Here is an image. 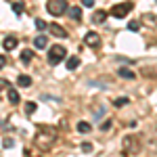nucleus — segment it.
Masks as SVG:
<instances>
[{
  "label": "nucleus",
  "instance_id": "24",
  "mask_svg": "<svg viewBox=\"0 0 157 157\" xmlns=\"http://www.w3.org/2000/svg\"><path fill=\"white\" fill-rule=\"evenodd\" d=\"M82 4H84V6H88V9H90V6H94V0H82Z\"/></svg>",
  "mask_w": 157,
  "mask_h": 157
},
{
  "label": "nucleus",
  "instance_id": "15",
  "mask_svg": "<svg viewBox=\"0 0 157 157\" xmlns=\"http://www.w3.org/2000/svg\"><path fill=\"white\" fill-rule=\"evenodd\" d=\"M90 130H92V126H90L88 121H78V132L86 134V132H90Z\"/></svg>",
  "mask_w": 157,
  "mask_h": 157
},
{
  "label": "nucleus",
  "instance_id": "11",
  "mask_svg": "<svg viewBox=\"0 0 157 157\" xmlns=\"http://www.w3.org/2000/svg\"><path fill=\"white\" fill-rule=\"evenodd\" d=\"M117 75L124 78V80H134V78H136V75H134L130 69H126V67H120V69H117Z\"/></svg>",
  "mask_w": 157,
  "mask_h": 157
},
{
  "label": "nucleus",
  "instance_id": "14",
  "mask_svg": "<svg viewBox=\"0 0 157 157\" xmlns=\"http://www.w3.org/2000/svg\"><path fill=\"white\" fill-rule=\"evenodd\" d=\"M32 59H34V52H32V50H23V52H21V63H23V65H29Z\"/></svg>",
  "mask_w": 157,
  "mask_h": 157
},
{
  "label": "nucleus",
  "instance_id": "20",
  "mask_svg": "<svg viewBox=\"0 0 157 157\" xmlns=\"http://www.w3.org/2000/svg\"><path fill=\"white\" fill-rule=\"evenodd\" d=\"M36 29H40V32H42V29H48L46 21H44V19H36Z\"/></svg>",
  "mask_w": 157,
  "mask_h": 157
},
{
  "label": "nucleus",
  "instance_id": "6",
  "mask_svg": "<svg viewBox=\"0 0 157 157\" xmlns=\"http://www.w3.org/2000/svg\"><path fill=\"white\" fill-rule=\"evenodd\" d=\"M84 44L90 46V48H98L101 46V36H98L97 32H88L84 36Z\"/></svg>",
  "mask_w": 157,
  "mask_h": 157
},
{
  "label": "nucleus",
  "instance_id": "5",
  "mask_svg": "<svg viewBox=\"0 0 157 157\" xmlns=\"http://www.w3.org/2000/svg\"><path fill=\"white\" fill-rule=\"evenodd\" d=\"M130 11H132V2H121V4H115L109 15H113V17H117V19H124V17H128Z\"/></svg>",
  "mask_w": 157,
  "mask_h": 157
},
{
  "label": "nucleus",
  "instance_id": "9",
  "mask_svg": "<svg viewBox=\"0 0 157 157\" xmlns=\"http://www.w3.org/2000/svg\"><path fill=\"white\" fill-rule=\"evenodd\" d=\"M17 84L21 86V88H29V86H32V78H29V75H19V78H17Z\"/></svg>",
  "mask_w": 157,
  "mask_h": 157
},
{
  "label": "nucleus",
  "instance_id": "16",
  "mask_svg": "<svg viewBox=\"0 0 157 157\" xmlns=\"http://www.w3.org/2000/svg\"><path fill=\"white\" fill-rule=\"evenodd\" d=\"M9 101H11L13 105H17V103H19V92H17L15 88H9Z\"/></svg>",
  "mask_w": 157,
  "mask_h": 157
},
{
  "label": "nucleus",
  "instance_id": "7",
  "mask_svg": "<svg viewBox=\"0 0 157 157\" xmlns=\"http://www.w3.org/2000/svg\"><path fill=\"white\" fill-rule=\"evenodd\" d=\"M147 147H149L151 153H157V126L149 132V136H147Z\"/></svg>",
  "mask_w": 157,
  "mask_h": 157
},
{
  "label": "nucleus",
  "instance_id": "13",
  "mask_svg": "<svg viewBox=\"0 0 157 157\" xmlns=\"http://www.w3.org/2000/svg\"><path fill=\"white\" fill-rule=\"evenodd\" d=\"M69 17H71L73 21H80V19H82V11H80V6H71V9H69Z\"/></svg>",
  "mask_w": 157,
  "mask_h": 157
},
{
  "label": "nucleus",
  "instance_id": "27",
  "mask_svg": "<svg viewBox=\"0 0 157 157\" xmlns=\"http://www.w3.org/2000/svg\"><path fill=\"white\" fill-rule=\"evenodd\" d=\"M109 128H111V120H107V121H105V126H103V130H109Z\"/></svg>",
  "mask_w": 157,
  "mask_h": 157
},
{
  "label": "nucleus",
  "instance_id": "2",
  "mask_svg": "<svg viewBox=\"0 0 157 157\" xmlns=\"http://www.w3.org/2000/svg\"><path fill=\"white\" fill-rule=\"evenodd\" d=\"M143 136L140 134H126L121 138V155L124 157H136L143 151Z\"/></svg>",
  "mask_w": 157,
  "mask_h": 157
},
{
  "label": "nucleus",
  "instance_id": "3",
  "mask_svg": "<svg viewBox=\"0 0 157 157\" xmlns=\"http://www.w3.org/2000/svg\"><path fill=\"white\" fill-rule=\"evenodd\" d=\"M65 55H67L65 46H61V44H52V48L48 50V63H50V65H59L61 61H65Z\"/></svg>",
  "mask_w": 157,
  "mask_h": 157
},
{
  "label": "nucleus",
  "instance_id": "25",
  "mask_svg": "<svg viewBox=\"0 0 157 157\" xmlns=\"http://www.w3.org/2000/svg\"><path fill=\"white\" fill-rule=\"evenodd\" d=\"M126 103H128L126 98H117V101H115V107H121V105H126Z\"/></svg>",
  "mask_w": 157,
  "mask_h": 157
},
{
  "label": "nucleus",
  "instance_id": "22",
  "mask_svg": "<svg viewBox=\"0 0 157 157\" xmlns=\"http://www.w3.org/2000/svg\"><path fill=\"white\" fill-rule=\"evenodd\" d=\"M13 11H15V15H21V13H23V4H21V2H15V4H13Z\"/></svg>",
  "mask_w": 157,
  "mask_h": 157
},
{
  "label": "nucleus",
  "instance_id": "1",
  "mask_svg": "<svg viewBox=\"0 0 157 157\" xmlns=\"http://www.w3.org/2000/svg\"><path fill=\"white\" fill-rule=\"evenodd\" d=\"M57 143V128H50V126H40L38 128L36 136H34V145L40 151H48L52 149V145Z\"/></svg>",
  "mask_w": 157,
  "mask_h": 157
},
{
  "label": "nucleus",
  "instance_id": "12",
  "mask_svg": "<svg viewBox=\"0 0 157 157\" xmlns=\"http://www.w3.org/2000/svg\"><path fill=\"white\" fill-rule=\"evenodd\" d=\"M34 44H36V48H40V50L46 48V44H48V38H46V36H38L36 40H34Z\"/></svg>",
  "mask_w": 157,
  "mask_h": 157
},
{
  "label": "nucleus",
  "instance_id": "4",
  "mask_svg": "<svg viewBox=\"0 0 157 157\" xmlns=\"http://www.w3.org/2000/svg\"><path fill=\"white\" fill-rule=\"evenodd\" d=\"M46 9H48L50 15L61 17L63 13L67 11V0H48V2H46Z\"/></svg>",
  "mask_w": 157,
  "mask_h": 157
},
{
  "label": "nucleus",
  "instance_id": "19",
  "mask_svg": "<svg viewBox=\"0 0 157 157\" xmlns=\"http://www.w3.org/2000/svg\"><path fill=\"white\" fill-rule=\"evenodd\" d=\"M105 19H107V13L103 11H98V13H94V21H97V23H101V21H105Z\"/></svg>",
  "mask_w": 157,
  "mask_h": 157
},
{
  "label": "nucleus",
  "instance_id": "18",
  "mask_svg": "<svg viewBox=\"0 0 157 157\" xmlns=\"http://www.w3.org/2000/svg\"><path fill=\"white\" fill-rule=\"evenodd\" d=\"M34 111H36V103H34V101H29V103H25V113H27V115H32Z\"/></svg>",
  "mask_w": 157,
  "mask_h": 157
},
{
  "label": "nucleus",
  "instance_id": "26",
  "mask_svg": "<svg viewBox=\"0 0 157 157\" xmlns=\"http://www.w3.org/2000/svg\"><path fill=\"white\" fill-rule=\"evenodd\" d=\"M4 65H6V57H2V55H0V67H4Z\"/></svg>",
  "mask_w": 157,
  "mask_h": 157
},
{
  "label": "nucleus",
  "instance_id": "10",
  "mask_svg": "<svg viewBox=\"0 0 157 157\" xmlns=\"http://www.w3.org/2000/svg\"><path fill=\"white\" fill-rule=\"evenodd\" d=\"M2 44H4V48H6V50H13L15 46H17V38H15V36H6Z\"/></svg>",
  "mask_w": 157,
  "mask_h": 157
},
{
  "label": "nucleus",
  "instance_id": "23",
  "mask_svg": "<svg viewBox=\"0 0 157 157\" xmlns=\"http://www.w3.org/2000/svg\"><path fill=\"white\" fill-rule=\"evenodd\" d=\"M82 151L84 153H92V143H82Z\"/></svg>",
  "mask_w": 157,
  "mask_h": 157
},
{
  "label": "nucleus",
  "instance_id": "8",
  "mask_svg": "<svg viewBox=\"0 0 157 157\" xmlns=\"http://www.w3.org/2000/svg\"><path fill=\"white\" fill-rule=\"evenodd\" d=\"M48 29H50V34H52V36H57V38H67V29H65L63 25H59V23H50Z\"/></svg>",
  "mask_w": 157,
  "mask_h": 157
},
{
  "label": "nucleus",
  "instance_id": "17",
  "mask_svg": "<svg viewBox=\"0 0 157 157\" xmlns=\"http://www.w3.org/2000/svg\"><path fill=\"white\" fill-rule=\"evenodd\" d=\"M80 67V59L78 57H69V61H67V69H78Z\"/></svg>",
  "mask_w": 157,
  "mask_h": 157
},
{
  "label": "nucleus",
  "instance_id": "21",
  "mask_svg": "<svg viewBox=\"0 0 157 157\" xmlns=\"http://www.w3.org/2000/svg\"><path fill=\"white\" fill-rule=\"evenodd\" d=\"M128 29H130V32H138V29H140V23H138V21H130V23H128Z\"/></svg>",
  "mask_w": 157,
  "mask_h": 157
}]
</instances>
